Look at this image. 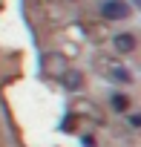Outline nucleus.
Instances as JSON below:
<instances>
[{"mask_svg":"<svg viewBox=\"0 0 141 147\" xmlns=\"http://www.w3.org/2000/svg\"><path fill=\"white\" fill-rule=\"evenodd\" d=\"M66 87H69V90L81 87V72H66Z\"/></svg>","mask_w":141,"mask_h":147,"instance_id":"39448f33","label":"nucleus"},{"mask_svg":"<svg viewBox=\"0 0 141 147\" xmlns=\"http://www.w3.org/2000/svg\"><path fill=\"white\" fill-rule=\"evenodd\" d=\"M107 78L115 81V84H127L132 75H130V69H124V66H107Z\"/></svg>","mask_w":141,"mask_h":147,"instance_id":"f03ea898","label":"nucleus"},{"mask_svg":"<svg viewBox=\"0 0 141 147\" xmlns=\"http://www.w3.org/2000/svg\"><path fill=\"white\" fill-rule=\"evenodd\" d=\"M115 49H118V52H132V49H135V38L127 35V32H124V35H115Z\"/></svg>","mask_w":141,"mask_h":147,"instance_id":"7ed1b4c3","label":"nucleus"},{"mask_svg":"<svg viewBox=\"0 0 141 147\" xmlns=\"http://www.w3.org/2000/svg\"><path fill=\"white\" fill-rule=\"evenodd\" d=\"M101 12H104V18H109V20H121V18L130 15V6L121 3V0H107V3L101 6Z\"/></svg>","mask_w":141,"mask_h":147,"instance_id":"f257e3e1","label":"nucleus"},{"mask_svg":"<svg viewBox=\"0 0 141 147\" xmlns=\"http://www.w3.org/2000/svg\"><path fill=\"white\" fill-rule=\"evenodd\" d=\"M112 110L115 113H127L130 110V98L127 95H112Z\"/></svg>","mask_w":141,"mask_h":147,"instance_id":"20e7f679","label":"nucleus"}]
</instances>
